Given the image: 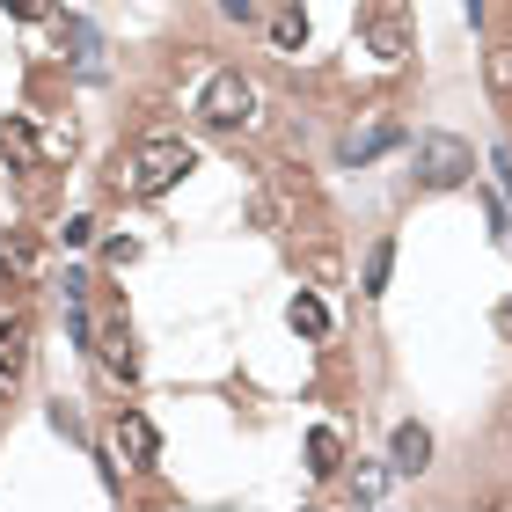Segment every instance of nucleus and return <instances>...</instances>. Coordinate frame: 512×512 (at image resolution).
<instances>
[{"label": "nucleus", "mask_w": 512, "mask_h": 512, "mask_svg": "<svg viewBox=\"0 0 512 512\" xmlns=\"http://www.w3.org/2000/svg\"><path fill=\"white\" fill-rule=\"evenodd\" d=\"M191 169H198V154L183 147V139H147L132 161H118V191H132V198H161V191H176Z\"/></svg>", "instance_id": "nucleus-1"}, {"label": "nucleus", "mask_w": 512, "mask_h": 512, "mask_svg": "<svg viewBox=\"0 0 512 512\" xmlns=\"http://www.w3.org/2000/svg\"><path fill=\"white\" fill-rule=\"evenodd\" d=\"M410 161H417V191H461V183L476 176V147L461 132H417V147H410Z\"/></svg>", "instance_id": "nucleus-2"}, {"label": "nucleus", "mask_w": 512, "mask_h": 512, "mask_svg": "<svg viewBox=\"0 0 512 512\" xmlns=\"http://www.w3.org/2000/svg\"><path fill=\"white\" fill-rule=\"evenodd\" d=\"M198 118L213 125V132H235V125H249V118H256V81L242 74V66H220V74L198 88Z\"/></svg>", "instance_id": "nucleus-3"}, {"label": "nucleus", "mask_w": 512, "mask_h": 512, "mask_svg": "<svg viewBox=\"0 0 512 512\" xmlns=\"http://www.w3.org/2000/svg\"><path fill=\"white\" fill-rule=\"evenodd\" d=\"M359 44H366V52H374L381 66H403L410 59V15L403 8H374V15H366V30H359Z\"/></svg>", "instance_id": "nucleus-4"}, {"label": "nucleus", "mask_w": 512, "mask_h": 512, "mask_svg": "<svg viewBox=\"0 0 512 512\" xmlns=\"http://www.w3.org/2000/svg\"><path fill=\"white\" fill-rule=\"evenodd\" d=\"M395 139H403V132H395V118H366V125H352V132L337 139V161H344V169H359V161L388 154Z\"/></svg>", "instance_id": "nucleus-5"}, {"label": "nucleus", "mask_w": 512, "mask_h": 512, "mask_svg": "<svg viewBox=\"0 0 512 512\" xmlns=\"http://www.w3.org/2000/svg\"><path fill=\"white\" fill-rule=\"evenodd\" d=\"M388 469L425 476V469H432V432H425V425H395V439H388Z\"/></svg>", "instance_id": "nucleus-6"}, {"label": "nucleus", "mask_w": 512, "mask_h": 512, "mask_svg": "<svg viewBox=\"0 0 512 512\" xmlns=\"http://www.w3.org/2000/svg\"><path fill=\"white\" fill-rule=\"evenodd\" d=\"M110 439H118V454H132L139 469H147V461L161 454V432H154V425H147L139 410H118V425H110Z\"/></svg>", "instance_id": "nucleus-7"}, {"label": "nucleus", "mask_w": 512, "mask_h": 512, "mask_svg": "<svg viewBox=\"0 0 512 512\" xmlns=\"http://www.w3.org/2000/svg\"><path fill=\"white\" fill-rule=\"evenodd\" d=\"M59 37H66V44H74V52H66V59H74V66H81V74H103V37H96V22H81V15H66V22H59Z\"/></svg>", "instance_id": "nucleus-8"}, {"label": "nucleus", "mask_w": 512, "mask_h": 512, "mask_svg": "<svg viewBox=\"0 0 512 512\" xmlns=\"http://www.w3.org/2000/svg\"><path fill=\"white\" fill-rule=\"evenodd\" d=\"M96 344H103V366H110L118 381H132V374H139V344H132V330H125V322H110V330H103Z\"/></svg>", "instance_id": "nucleus-9"}, {"label": "nucleus", "mask_w": 512, "mask_h": 512, "mask_svg": "<svg viewBox=\"0 0 512 512\" xmlns=\"http://www.w3.org/2000/svg\"><path fill=\"white\" fill-rule=\"evenodd\" d=\"M22 366H30V322L8 315L0 322V374H22Z\"/></svg>", "instance_id": "nucleus-10"}, {"label": "nucleus", "mask_w": 512, "mask_h": 512, "mask_svg": "<svg viewBox=\"0 0 512 512\" xmlns=\"http://www.w3.org/2000/svg\"><path fill=\"white\" fill-rule=\"evenodd\" d=\"M0 154H8L15 169H30V161H37V132H30V118H0Z\"/></svg>", "instance_id": "nucleus-11"}, {"label": "nucleus", "mask_w": 512, "mask_h": 512, "mask_svg": "<svg viewBox=\"0 0 512 512\" xmlns=\"http://www.w3.org/2000/svg\"><path fill=\"white\" fill-rule=\"evenodd\" d=\"M0 271H8L15 286H30V278H37V242L30 235H8V242H0Z\"/></svg>", "instance_id": "nucleus-12"}, {"label": "nucleus", "mask_w": 512, "mask_h": 512, "mask_svg": "<svg viewBox=\"0 0 512 512\" xmlns=\"http://www.w3.org/2000/svg\"><path fill=\"white\" fill-rule=\"evenodd\" d=\"M308 469H315V476H337V469H344V439H337L330 425L308 432Z\"/></svg>", "instance_id": "nucleus-13"}, {"label": "nucleus", "mask_w": 512, "mask_h": 512, "mask_svg": "<svg viewBox=\"0 0 512 512\" xmlns=\"http://www.w3.org/2000/svg\"><path fill=\"white\" fill-rule=\"evenodd\" d=\"M286 322L300 337H330V308H322L315 293H293V308H286Z\"/></svg>", "instance_id": "nucleus-14"}, {"label": "nucleus", "mask_w": 512, "mask_h": 512, "mask_svg": "<svg viewBox=\"0 0 512 512\" xmlns=\"http://www.w3.org/2000/svg\"><path fill=\"white\" fill-rule=\"evenodd\" d=\"M388 271H395V242H374V249H366V278H359V293H366V300H381V293H388Z\"/></svg>", "instance_id": "nucleus-15"}, {"label": "nucleus", "mask_w": 512, "mask_h": 512, "mask_svg": "<svg viewBox=\"0 0 512 512\" xmlns=\"http://www.w3.org/2000/svg\"><path fill=\"white\" fill-rule=\"evenodd\" d=\"M271 44H278V52H300V44H308V15H300V8H278V15H271Z\"/></svg>", "instance_id": "nucleus-16"}, {"label": "nucleus", "mask_w": 512, "mask_h": 512, "mask_svg": "<svg viewBox=\"0 0 512 512\" xmlns=\"http://www.w3.org/2000/svg\"><path fill=\"white\" fill-rule=\"evenodd\" d=\"M352 498L374 505V498H381V469H359V476H352Z\"/></svg>", "instance_id": "nucleus-17"}, {"label": "nucleus", "mask_w": 512, "mask_h": 512, "mask_svg": "<svg viewBox=\"0 0 512 512\" xmlns=\"http://www.w3.org/2000/svg\"><path fill=\"white\" fill-rule=\"evenodd\" d=\"M491 88H512V44H498V52H491Z\"/></svg>", "instance_id": "nucleus-18"}, {"label": "nucleus", "mask_w": 512, "mask_h": 512, "mask_svg": "<svg viewBox=\"0 0 512 512\" xmlns=\"http://www.w3.org/2000/svg\"><path fill=\"white\" fill-rule=\"evenodd\" d=\"M59 235H66V249H81L88 235H96V220H88V213H74V220H66V227H59Z\"/></svg>", "instance_id": "nucleus-19"}, {"label": "nucleus", "mask_w": 512, "mask_h": 512, "mask_svg": "<svg viewBox=\"0 0 512 512\" xmlns=\"http://www.w3.org/2000/svg\"><path fill=\"white\" fill-rule=\"evenodd\" d=\"M0 8H8V15H22V22H30V15H44V0H0Z\"/></svg>", "instance_id": "nucleus-20"}, {"label": "nucleus", "mask_w": 512, "mask_h": 512, "mask_svg": "<svg viewBox=\"0 0 512 512\" xmlns=\"http://www.w3.org/2000/svg\"><path fill=\"white\" fill-rule=\"evenodd\" d=\"M220 8L235 15V22H249V15H256V0H220Z\"/></svg>", "instance_id": "nucleus-21"}, {"label": "nucleus", "mask_w": 512, "mask_h": 512, "mask_svg": "<svg viewBox=\"0 0 512 512\" xmlns=\"http://www.w3.org/2000/svg\"><path fill=\"white\" fill-rule=\"evenodd\" d=\"M469 15H483V0H469Z\"/></svg>", "instance_id": "nucleus-22"}, {"label": "nucleus", "mask_w": 512, "mask_h": 512, "mask_svg": "<svg viewBox=\"0 0 512 512\" xmlns=\"http://www.w3.org/2000/svg\"><path fill=\"white\" fill-rule=\"evenodd\" d=\"M505 322H512V300H505Z\"/></svg>", "instance_id": "nucleus-23"}]
</instances>
